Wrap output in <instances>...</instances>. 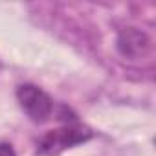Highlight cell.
<instances>
[{
	"label": "cell",
	"instance_id": "obj_2",
	"mask_svg": "<svg viewBox=\"0 0 156 156\" xmlns=\"http://www.w3.org/2000/svg\"><path fill=\"white\" fill-rule=\"evenodd\" d=\"M90 136L92 134L79 125H66V127L46 132L39 141V152L48 154V156H55L64 149H70L77 143L87 141Z\"/></svg>",
	"mask_w": 156,
	"mask_h": 156
},
{
	"label": "cell",
	"instance_id": "obj_3",
	"mask_svg": "<svg viewBox=\"0 0 156 156\" xmlns=\"http://www.w3.org/2000/svg\"><path fill=\"white\" fill-rule=\"evenodd\" d=\"M116 48L121 57H125L129 61H140V59H145L147 55H151L152 39L149 37L147 31L134 28V26H127V28L119 30V33L116 37Z\"/></svg>",
	"mask_w": 156,
	"mask_h": 156
},
{
	"label": "cell",
	"instance_id": "obj_1",
	"mask_svg": "<svg viewBox=\"0 0 156 156\" xmlns=\"http://www.w3.org/2000/svg\"><path fill=\"white\" fill-rule=\"evenodd\" d=\"M17 101L24 114L35 123H44L53 114V99L35 85H20L17 88Z\"/></svg>",
	"mask_w": 156,
	"mask_h": 156
},
{
	"label": "cell",
	"instance_id": "obj_4",
	"mask_svg": "<svg viewBox=\"0 0 156 156\" xmlns=\"http://www.w3.org/2000/svg\"><path fill=\"white\" fill-rule=\"evenodd\" d=\"M0 156H17V154L9 143H0Z\"/></svg>",
	"mask_w": 156,
	"mask_h": 156
}]
</instances>
